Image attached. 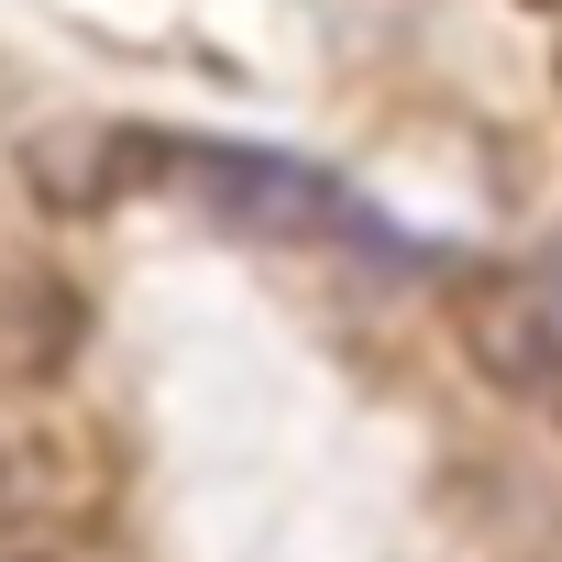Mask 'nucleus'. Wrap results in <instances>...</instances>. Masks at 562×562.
<instances>
[{
    "mask_svg": "<svg viewBox=\"0 0 562 562\" xmlns=\"http://www.w3.org/2000/svg\"><path fill=\"white\" fill-rule=\"evenodd\" d=\"M210 221H232V232H254V243H364V254H386V232L364 221V199L353 188H331L321 166H299V155H265V144H144Z\"/></svg>",
    "mask_w": 562,
    "mask_h": 562,
    "instance_id": "nucleus-1",
    "label": "nucleus"
},
{
    "mask_svg": "<svg viewBox=\"0 0 562 562\" xmlns=\"http://www.w3.org/2000/svg\"><path fill=\"white\" fill-rule=\"evenodd\" d=\"M463 353L507 386V397H562V321L540 310V288H518V276H463Z\"/></svg>",
    "mask_w": 562,
    "mask_h": 562,
    "instance_id": "nucleus-2",
    "label": "nucleus"
}]
</instances>
